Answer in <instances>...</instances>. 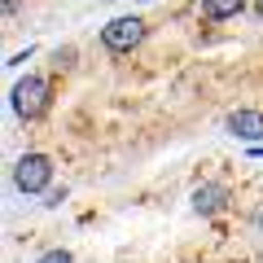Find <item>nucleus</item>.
<instances>
[{
    "label": "nucleus",
    "mask_w": 263,
    "mask_h": 263,
    "mask_svg": "<svg viewBox=\"0 0 263 263\" xmlns=\"http://www.w3.org/2000/svg\"><path fill=\"white\" fill-rule=\"evenodd\" d=\"M9 105H13V114H18L22 123L44 119V110H48V79H44V75L18 79V84H13V92H9Z\"/></svg>",
    "instance_id": "f257e3e1"
},
{
    "label": "nucleus",
    "mask_w": 263,
    "mask_h": 263,
    "mask_svg": "<svg viewBox=\"0 0 263 263\" xmlns=\"http://www.w3.org/2000/svg\"><path fill=\"white\" fill-rule=\"evenodd\" d=\"M48 180H53V158L48 154H22L13 162V184L22 193H48Z\"/></svg>",
    "instance_id": "f03ea898"
},
{
    "label": "nucleus",
    "mask_w": 263,
    "mask_h": 263,
    "mask_svg": "<svg viewBox=\"0 0 263 263\" xmlns=\"http://www.w3.org/2000/svg\"><path fill=\"white\" fill-rule=\"evenodd\" d=\"M145 40V22L141 18H114L101 27V44L110 53H132V48Z\"/></svg>",
    "instance_id": "7ed1b4c3"
},
{
    "label": "nucleus",
    "mask_w": 263,
    "mask_h": 263,
    "mask_svg": "<svg viewBox=\"0 0 263 263\" xmlns=\"http://www.w3.org/2000/svg\"><path fill=\"white\" fill-rule=\"evenodd\" d=\"M228 202H233V193H228V184H219V180H206V184L193 189V211L197 215H219Z\"/></svg>",
    "instance_id": "20e7f679"
},
{
    "label": "nucleus",
    "mask_w": 263,
    "mask_h": 263,
    "mask_svg": "<svg viewBox=\"0 0 263 263\" xmlns=\"http://www.w3.org/2000/svg\"><path fill=\"white\" fill-rule=\"evenodd\" d=\"M224 127L233 136H241V141H263V114L259 110H233L224 119Z\"/></svg>",
    "instance_id": "39448f33"
},
{
    "label": "nucleus",
    "mask_w": 263,
    "mask_h": 263,
    "mask_svg": "<svg viewBox=\"0 0 263 263\" xmlns=\"http://www.w3.org/2000/svg\"><path fill=\"white\" fill-rule=\"evenodd\" d=\"M246 9V0H202V18L206 22H224V18H237Z\"/></svg>",
    "instance_id": "423d86ee"
},
{
    "label": "nucleus",
    "mask_w": 263,
    "mask_h": 263,
    "mask_svg": "<svg viewBox=\"0 0 263 263\" xmlns=\"http://www.w3.org/2000/svg\"><path fill=\"white\" fill-rule=\"evenodd\" d=\"M35 263H75V254L70 250H48V254H40Z\"/></svg>",
    "instance_id": "0eeeda50"
},
{
    "label": "nucleus",
    "mask_w": 263,
    "mask_h": 263,
    "mask_svg": "<svg viewBox=\"0 0 263 263\" xmlns=\"http://www.w3.org/2000/svg\"><path fill=\"white\" fill-rule=\"evenodd\" d=\"M250 154H254V158H263V145H259V149H250Z\"/></svg>",
    "instance_id": "6e6552de"
},
{
    "label": "nucleus",
    "mask_w": 263,
    "mask_h": 263,
    "mask_svg": "<svg viewBox=\"0 0 263 263\" xmlns=\"http://www.w3.org/2000/svg\"><path fill=\"white\" fill-rule=\"evenodd\" d=\"M254 9H259V13H263V0H254Z\"/></svg>",
    "instance_id": "1a4fd4ad"
}]
</instances>
